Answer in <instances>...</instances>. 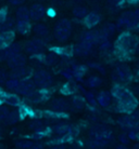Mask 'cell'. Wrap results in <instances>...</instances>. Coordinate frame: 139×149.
Masks as SVG:
<instances>
[{
  "label": "cell",
  "mask_w": 139,
  "mask_h": 149,
  "mask_svg": "<svg viewBox=\"0 0 139 149\" xmlns=\"http://www.w3.org/2000/svg\"><path fill=\"white\" fill-rule=\"evenodd\" d=\"M32 70L30 68L24 66V67L15 68L11 69L9 72V78L10 79H16V80H24V79H28L30 76H32Z\"/></svg>",
  "instance_id": "obj_16"
},
{
  "label": "cell",
  "mask_w": 139,
  "mask_h": 149,
  "mask_svg": "<svg viewBox=\"0 0 139 149\" xmlns=\"http://www.w3.org/2000/svg\"><path fill=\"white\" fill-rule=\"evenodd\" d=\"M87 67L94 68V69L98 70L99 72H101V74H105V70H104V68H103V66H102L101 64L96 63V62H91V63H89V64H88V66H87Z\"/></svg>",
  "instance_id": "obj_41"
},
{
  "label": "cell",
  "mask_w": 139,
  "mask_h": 149,
  "mask_svg": "<svg viewBox=\"0 0 139 149\" xmlns=\"http://www.w3.org/2000/svg\"><path fill=\"white\" fill-rule=\"evenodd\" d=\"M6 19H7V13H6V11L0 10V24H2L6 21Z\"/></svg>",
  "instance_id": "obj_47"
},
{
  "label": "cell",
  "mask_w": 139,
  "mask_h": 149,
  "mask_svg": "<svg viewBox=\"0 0 139 149\" xmlns=\"http://www.w3.org/2000/svg\"><path fill=\"white\" fill-rule=\"evenodd\" d=\"M78 91V86H76V83L72 81H68L61 89V92L64 95H73V94Z\"/></svg>",
  "instance_id": "obj_25"
},
{
  "label": "cell",
  "mask_w": 139,
  "mask_h": 149,
  "mask_svg": "<svg viewBox=\"0 0 139 149\" xmlns=\"http://www.w3.org/2000/svg\"><path fill=\"white\" fill-rule=\"evenodd\" d=\"M35 90H36V86H35L34 82L32 81V79H24V80L19 81V86L15 90V94L26 97Z\"/></svg>",
  "instance_id": "obj_12"
},
{
  "label": "cell",
  "mask_w": 139,
  "mask_h": 149,
  "mask_svg": "<svg viewBox=\"0 0 139 149\" xmlns=\"http://www.w3.org/2000/svg\"><path fill=\"white\" fill-rule=\"evenodd\" d=\"M0 135H1V130H0Z\"/></svg>",
  "instance_id": "obj_58"
},
{
  "label": "cell",
  "mask_w": 139,
  "mask_h": 149,
  "mask_svg": "<svg viewBox=\"0 0 139 149\" xmlns=\"http://www.w3.org/2000/svg\"><path fill=\"white\" fill-rule=\"evenodd\" d=\"M85 84L86 86L90 88V89H95V88H98L102 84V79L98 76H90L85 80Z\"/></svg>",
  "instance_id": "obj_33"
},
{
  "label": "cell",
  "mask_w": 139,
  "mask_h": 149,
  "mask_svg": "<svg viewBox=\"0 0 139 149\" xmlns=\"http://www.w3.org/2000/svg\"><path fill=\"white\" fill-rule=\"evenodd\" d=\"M8 78H9V74L6 72L4 69H0V86L1 84H6Z\"/></svg>",
  "instance_id": "obj_45"
},
{
  "label": "cell",
  "mask_w": 139,
  "mask_h": 149,
  "mask_svg": "<svg viewBox=\"0 0 139 149\" xmlns=\"http://www.w3.org/2000/svg\"><path fill=\"white\" fill-rule=\"evenodd\" d=\"M117 124L124 131L137 130L139 129V120L135 119L132 115H124L117 119Z\"/></svg>",
  "instance_id": "obj_10"
},
{
  "label": "cell",
  "mask_w": 139,
  "mask_h": 149,
  "mask_svg": "<svg viewBox=\"0 0 139 149\" xmlns=\"http://www.w3.org/2000/svg\"><path fill=\"white\" fill-rule=\"evenodd\" d=\"M46 48V42L40 38H36V39H32V40L27 41L24 45V50L25 52L30 54V55L38 56L42 54Z\"/></svg>",
  "instance_id": "obj_8"
},
{
  "label": "cell",
  "mask_w": 139,
  "mask_h": 149,
  "mask_svg": "<svg viewBox=\"0 0 139 149\" xmlns=\"http://www.w3.org/2000/svg\"><path fill=\"white\" fill-rule=\"evenodd\" d=\"M133 79V72L126 64H119L112 71V80L117 84L127 83Z\"/></svg>",
  "instance_id": "obj_6"
},
{
  "label": "cell",
  "mask_w": 139,
  "mask_h": 149,
  "mask_svg": "<svg viewBox=\"0 0 139 149\" xmlns=\"http://www.w3.org/2000/svg\"><path fill=\"white\" fill-rule=\"evenodd\" d=\"M33 31L39 38H46L49 36V28L47 27V25L42 24V23L35 24L34 26H33Z\"/></svg>",
  "instance_id": "obj_23"
},
{
  "label": "cell",
  "mask_w": 139,
  "mask_h": 149,
  "mask_svg": "<svg viewBox=\"0 0 139 149\" xmlns=\"http://www.w3.org/2000/svg\"><path fill=\"white\" fill-rule=\"evenodd\" d=\"M133 149H139V144H136V145L133 147Z\"/></svg>",
  "instance_id": "obj_53"
},
{
  "label": "cell",
  "mask_w": 139,
  "mask_h": 149,
  "mask_svg": "<svg viewBox=\"0 0 139 149\" xmlns=\"http://www.w3.org/2000/svg\"><path fill=\"white\" fill-rule=\"evenodd\" d=\"M47 10L42 3H34L30 8V17L32 21L38 22L46 16Z\"/></svg>",
  "instance_id": "obj_15"
},
{
  "label": "cell",
  "mask_w": 139,
  "mask_h": 149,
  "mask_svg": "<svg viewBox=\"0 0 139 149\" xmlns=\"http://www.w3.org/2000/svg\"><path fill=\"white\" fill-rule=\"evenodd\" d=\"M32 81L39 90H48L53 84V78L51 74L45 69H38L32 74Z\"/></svg>",
  "instance_id": "obj_5"
},
{
  "label": "cell",
  "mask_w": 139,
  "mask_h": 149,
  "mask_svg": "<svg viewBox=\"0 0 139 149\" xmlns=\"http://www.w3.org/2000/svg\"><path fill=\"white\" fill-rule=\"evenodd\" d=\"M30 149H44V145L42 143H34V145L32 146Z\"/></svg>",
  "instance_id": "obj_50"
},
{
  "label": "cell",
  "mask_w": 139,
  "mask_h": 149,
  "mask_svg": "<svg viewBox=\"0 0 139 149\" xmlns=\"http://www.w3.org/2000/svg\"><path fill=\"white\" fill-rule=\"evenodd\" d=\"M26 56L22 54V53H19L16 55L12 56L11 58H9L7 61V65L9 68L11 69H15V68H20V67H24L26 65Z\"/></svg>",
  "instance_id": "obj_17"
},
{
  "label": "cell",
  "mask_w": 139,
  "mask_h": 149,
  "mask_svg": "<svg viewBox=\"0 0 139 149\" xmlns=\"http://www.w3.org/2000/svg\"><path fill=\"white\" fill-rule=\"evenodd\" d=\"M61 74H62L65 79H68V81H71V80H73V79H74V77H73V74H72L71 68H65V69H63V70L61 71Z\"/></svg>",
  "instance_id": "obj_43"
},
{
  "label": "cell",
  "mask_w": 139,
  "mask_h": 149,
  "mask_svg": "<svg viewBox=\"0 0 139 149\" xmlns=\"http://www.w3.org/2000/svg\"><path fill=\"white\" fill-rule=\"evenodd\" d=\"M72 13H73L74 17H76V19H84L87 16V14L89 13V11L84 6H75V7L73 8V10H72Z\"/></svg>",
  "instance_id": "obj_27"
},
{
  "label": "cell",
  "mask_w": 139,
  "mask_h": 149,
  "mask_svg": "<svg viewBox=\"0 0 139 149\" xmlns=\"http://www.w3.org/2000/svg\"><path fill=\"white\" fill-rule=\"evenodd\" d=\"M34 145V142L30 139H20L15 143V148L16 149H30Z\"/></svg>",
  "instance_id": "obj_36"
},
{
  "label": "cell",
  "mask_w": 139,
  "mask_h": 149,
  "mask_svg": "<svg viewBox=\"0 0 139 149\" xmlns=\"http://www.w3.org/2000/svg\"><path fill=\"white\" fill-rule=\"evenodd\" d=\"M48 108L50 111L56 113H64L71 109V104L63 97H56L50 100L48 104Z\"/></svg>",
  "instance_id": "obj_9"
},
{
  "label": "cell",
  "mask_w": 139,
  "mask_h": 149,
  "mask_svg": "<svg viewBox=\"0 0 139 149\" xmlns=\"http://www.w3.org/2000/svg\"><path fill=\"white\" fill-rule=\"evenodd\" d=\"M0 10H1V9H0Z\"/></svg>",
  "instance_id": "obj_60"
},
{
  "label": "cell",
  "mask_w": 139,
  "mask_h": 149,
  "mask_svg": "<svg viewBox=\"0 0 139 149\" xmlns=\"http://www.w3.org/2000/svg\"><path fill=\"white\" fill-rule=\"evenodd\" d=\"M136 52L139 53V41H138V45H137V48H136Z\"/></svg>",
  "instance_id": "obj_54"
},
{
  "label": "cell",
  "mask_w": 139,
  "mask_h": 149,
  "mask_svg": "<svg viewBox=\"0 0 139 149\" xmlns=\"http://www.w3.org/2000/svg\"><path fill=\"white\" fill-rule=\"evenodd\" d=\"M117 27L115 24H112V23H108V24H105L104 26L102 27L101 29H100V31H101V34L104 36L107 39H109L111 36H112L115 31H116Z\"/></svg>",
  "instance_id": "obj_31"
},
{
  "label": "cell",
  "mask_w": 139,
  "mask_h": 149,
  "mask_svg": "<svg viewBox=\"0 0 139 149\" xmlns=\"http://www.w3.org/2000/svg\"><path fill=\"white\" fill-rule=\"evenodd\" d=\"M84 95H85V101H86L87 104H89L91 107H96L97 106V96L95 95V93L90 92V91H84L83 92Z\"/></svg>",
  "instance_id": "obj_35"
},
{
  "label": "cell",
  "mask_w": 139,
  "mask_h": 149,
  "mask_svg": "<svg viewBox=\"0 0 139 149\" xmlns=\"http://www.w3.org/2000/svg\"><path fill=\"white\" fill-rule=\"evenodd\" d=\"M20 119H21V111L20 110H12V111H10L4 123L12 125V124H15L18 121H20Z\"/></svg>",
  "instance_id": "obj_34"
},
{
  "label": "cell",
  "mask_w": 139,
  "mask_h": 149,
  "mask_svg": "<svg viewBox=\"0 0 139 149\" xmlns=\"http://www.w3.org/2000/svg\"><path fill=\"white\" fill-rule=\"evenodd\" d=\"M111 94L113 98L116 101V109L120 112H133L137 108V98L127 88L116 84L113 86Z\"/></svg>",
  "instance_id": "obj_1"
},
{
  "label": "cell",
  "mask_w": 139,
  "mask_h": 149,
  "mask_svg": "<svg viewBox=\"0 0 139 149\" xmlns=\"http://www.w3.org/2000/svg\"><path fill=\"white\" fill-rule=\"evenodd\" d=\"M112 94L109 91H101L97 95V104L103 108H108L112 104Z\"/></svg>",
  "instance_id": "obj_18"
},
{
  "label": "cell",
  "mask_w": 139,
  "mask_h": 149,
  "mask_svg": "<svg viewBox=\"0 0 139 149\" xmlns=\"http://www.w3.org/2000/svg\"><path fill=\"white\" fill-rule=\"evenodd\" d=\"M30 129L33 132H39V131H45V124L38 120H33L32 122L30 123Z\"/></svg>",
  "instance_id": "obj_37"
},
{
  "label": "cell",
  "mask_w": 139,
  "mask_h": 149,
  "mask_svg": "<svg viewBox=\"0 0 139 149\" xmlns=\"http://www.w3.org/2000/svg\"><path fill=\"white\" fill-rule=\"evenodd\" d=\"M59 62V55L56 52H50L46 54L42 58V63L47 66H54Z\"/></svg>",
  "instance_id": "obj_29"
},
{
  "label": "cell",
  "mask_w": 139,
  "mask_h": 149,
  "mask_svg": "<svg viewBox=\"0 0 139 149\" xmlns=\"http://www.w3.org/2000/svg\"><path fill=\"white\" fill-rule=\"evenodd\" d=\"M22 51V47L20 43H11L10 45H8L7 48L2 49V50H0V62H4L6 61L7 62L9 58H11L12 56L16 55V54H19L21 53Z\"/></svg>",
  "instance_id": "obj_11"
},
{
  "label": "cell",
  "mask_w": 139,
  "mask_h": 149,
  "mask_svg": "<svg viewBox=\"0 0 139 149\" xmlns=\"http://www.w3.org/2000/svg\"><path fill=\"white\" fill-rule=\"evenodd\" d=\"M134 14H135V17L137 19V21L139 22V9H136L134 11Z\"/></svg>",
  "instance_id": "obj_51"
},
{
  "label": "cell",
  "mask_w": 139,
  "mask_h": 149,
  "mask_svg": "<svg viewBox=\"0 0 139 149\" xmlns=\"http://www.w3.org/2000/svg\"><path fill=\"white\" fill-rule=\"evenodd\" d=\"M16 21H30V9L26 7H20L15 12Z\"/></svg>",
  "instance_id": "obj_26"
},
{
  "label": "cell",
  "mask_w": 139,
  "mask_h": 149,
  "mask_svg": "<svg viewBox=\"0 0 139 149\" xmlns=\"http://www.w3.org/2000/svg\"><path fill=\"white\" fill-rule=\"evenodd\" d=\"M9 2L13 6H20V4H22L23 2H25L26 0H8Z\"/></svg>",
  "instance_id": "obj_48"
},
{
  "label": "cell",
  "mask_w": 139,
  "mask_h": 149,
  "mask_svg": "<svg viewBox=\"0 0 139 149\" xmlns=\"http://www.w3.org/2000/svg\"><path fill=\"white\" fill-rule=\"evenodd\" d=\"M72 34V23L68 19H59L53 28V37L59 42H65L68 40Z\"/></svg>",
  "instance_id": "obj_3"
},
{
  "label": "cell",
  "mask_w": 139,
  "mask_h": 149,
  "mask_svg": "<svg viewBox=\"0 0 139 149\" xmlns=\"http://www.w3.org/2000/svg\"><path fill=\"white\" fill-rule=\"evenodd\" d=\"M123 0H108L107 1V4H108V8L109 9H113V8H117L122 3Z\"/></svg>",
  "instance_id": "obj_44"
},
{
  "label": "cell",
  "mask_w": 139,
  "mask_h": 149,
  "mask_svg": "<svg viewBox=\"0 0 139 149\" xmlns=\"http://www.w3.org/2000/svg\"><path fill=\"white\" fill-rule=\"evenodd\" d=\"M112 48V45H111V42L109 40H105L103 42H101L100 45H99V50L101 51V52H108L110 51V49Z\"/></svg>",
  "instance_id": "obj_40"
},
{
  "label": "cell",
  "mask_w": 139,
  "mask_h": 149,
  "mask_svg": "<svg viewBox=\"0 0 139 149\" xmlns=\"http://www.w3.org/2000/svg\"><path fill=\"white\" fill-rule=\"evenodd\" d=\"M45 135H46V131H39V132H33L32 137L35 138V139H42Z\"/></svg>",
  "instance_id": "obj_46"
},
{
  "label": "cell",
  "mask_w": 139,
  "mask_h": 149,
  "mask_svg": "<svg viewBox=\"0 0 139 149\" xmlns=\"http://www.w3.org/2000/svg\"><path fill=\"white\" fill-rule=\"evenodd\" d=\"M95 45L89 43V42H86V41H79L78 43L73 48V53L77 56H80V57H85V56L89 55L92 51Z\"/></svg>",
  "instance_id": "obj_13"
},
{
  "label": "cell",
  "mask_w": 139,
  "mask_h": 149,
  "mask_svg": "<svg viewBox=\"0 0 139 149\" xmlns=\"http://www.w3.org/2000/svg\"><path fill=\"white\" fill-rule=\"evenodd\" d=\"M15 22L14 19L11 17H7L2 24H0V33H7V31H12L13 28H15Z\"/></svg>",
  "instance_id": "obj_32"
},
{
  "label": "cell",
  "mask_w": 139,
  "mask_h": 149,
  "mask_svg": "<svg viewBox=\"0 0 139 149\" xmlns=\"http://www.w3.org/2000/svg\"><path fill=\"white\" fill-rule=\"evenodd\" d=\"M101 21V15L97 13V12H89L87 16L84 19V23L87 27L92 28V27L97 26L98 24Z\"/></svg>",
  "instance_id": "obj_20"
},
{
  "label": "cell",
  "mask_w": 139,
  "mask_h": 149,
  "mask_svg": "<svg viewBox=\"0 0 139 149\" xmlns=\"http://www.w3.org/2000/svg\"><path fill=\"white\" fill-rule=\"evenodd\" d=\"M139 38L132 33H123L119 36L115 42V49L117 52L122 54H131L135 52L137 45H138Z\"/></svg>",
  "instance_id": "obj_2"
},
{
  "label": "cell",
  "mask_w": 139,
  "mask_h": 149,
  "mask_svg": "<svg viewBox=\"0 0 139 149\" xmlns=\"http://www.w3.org/2000/svg\"><path fill=\"white\" fill-rule=\"evenodd\" d=\"M87 66L86 65H82V64H73L71 66V70L73 74L74 79H76L77 81H82L84 78V76L87 72Z\"/></svg>",
  "instance_id": "obj_19"
},
{
  "label": "cell",
  "mask_w": 139,
  "mask_h": 149,
  "mask_svg": "<svg viewBox=\"0 0 139 149\" xmlns=\"http://www.w3.org/2000/svg\"><path fill=\"white\" fill-rule=\"evenodd\" d=\"M14 34L13 31H7V33H0V50L7 48L8 45L13 43Z\"/></svg>",
  "instance_id": "obj_21"
},
{
  "label": "cell",
  "mask_w": 139,
  "mask_h": 149,
  "mask_svg": "<svg viewBox=\"0 0 139 149\" xmlns=\"http://www.w3.org/2000/svg\"><path fill=\"white\" fill-rule=\"evenodd\" d=\"M71 107L74 110L76 111H80V110H83L85 108V106H86V101H85V98L83 96H80V95H74V96L72 97L71 100Z\"/></svg>",
  "instance_id": "obj_22"
},
{
  "label": "cell",
  "mask_w": 139,
  "mask_h": 149,
  "mask_svg": "<svg viewBox=\"0 0 139 149\" xmlns=\"http://www.w3.org/2000/svg\"><path fill=\"white\" fill-rule=\"evenodd\" d=\"M138 21L135 17L134 11L124 12L121 15L116 23L117 28H125V29H135L138 25Z\"/></svg>",
  "instance_id": "obj_7"
},
{
  "label": "cell",
  "mask_w": 139,
  "mask_h": 149,
  "mask_svg": "<svg viewBox=\"0 0 139 149\" xmlns=\"http://www.w3.org/2000/svg\"><path fill=\"white\" fill-rule=\"evenodd\" d=\"M136 29H137V31L139 33V23H138V25H137V27H136Z\"/></svg>",
  "instance_id": "obj_55"
},
{
  "label": "cell",
  "mask_w": 139,
  "mask_h": 149,
  "mask_svg": "<svg viewBox=\"0 0 139 149\" xmlns=\"http://www.w3.org/2000/svg\"><path fill=\"white\" fill-rule=\"evenodd\" d=\"M110 143L104 142V141H100V139H92V138H89L87 141V146L89 149H102L107 147Z\"/></svg>",
  "instance_id": "obj_30"
},
{
  "label": "cell",
  "mask_w": 139,
  "mask_h": 149,
  "mask_svg": "<svg viewBox=\"0 0 139 149\" xmlns=\"http://www.w3.org/2000/svg\"><path fill=\"white\" fill-rule=\"evenodd\" d=\"M68 149H75V148H68Z\"/></svg>",
  "instance_id": "obj_59"
},
{
  "label": "cell",
  "mask_w": 139,
  "mask_h": 149,
  "mask_svg": "<svg viewBox=\"0 0 139 149\" xmlns=\"http://www.w3.org/2000/svg\"><path fill=\"white\" fill-rule=\"evenodd\" d=\"M4 102L6 105L9 106H19L21 105V98L18 96V94H4Z\"/></svg>",
  "instance_id": "obj_24"
},
{
  "label": "cell",
  "mask_w": 139,
  "mask_h": 149,
  "mask_svg": "<svg viewBox=\"0 0 139 149\" xmlns=\"http://www.w3.org/2000/svg\"><path fill=\"white\" fill-rule=\"evenodd\" d=\"M119 141H120L121 145H128V143L131 142V139H129V137H128V135L126 132H124V133H122V134L119 135Z\"/></svg>",
  "instance_id": "obj_42"
},
{
  "label": "cell",
  "mask_w": 139,
  "mask_h": 149,
  "mask_svg": "<svg viewBox=\"0 0 139 149\" xmlns=\"http://www.w3.org/2000/svg\"><path fill=\"white\" fill-rule=\"evenodd\" d=\"M50 149H66V146L64 144H54L53 146H51Z\"/></svg>",
  "instance_id": "obj_49"
},
{
  "label": "cell",
  "mask_w": 139,
  "mask_h": 149,
  "mask_svg": "<svg viewBox=\"0 0 139 149\" xmlns=\"http://www.w3.org/2000/svg\"><path fill=\"white\" fill-rule=\"evenodd\" d=\"M10 109L6 104H0V122H4L10 113Z\"/></svg>",
  "instance_id": "obj_38"
},
{
  "label": "cell",
  "mask_w": 139,
  "mask_h": 149,
  "mask_svg": "<svg viewBox=\"0 0 139 149\" xmlns=\"http://www.w3.org/2000/svg\"><path fill=\"white\" fill-rule=\"evenodd\" d=\"M138 68H139V60H138Z\"/></svg>",
  "instance_id": "obj_57"
},
{
  "label": "cell",
  "mask_w": 139,
  "mask_h": 149,
  "mask_svg": "<svg viewBox=\"0 0 139 149\" xmlns=\"http://www.w3.org/2000/svg\"><path fill=\"white\" fill-rule=\"evenodd\" d=\"M73 2H78V1H80V0H72Z\"/></svg>",
  "instance_id": "obj_56"
},
{
  "label": "cell",
  "mask_w": 139,
  "mask_h": 149,
  "mask_svg": "<svg viewBox=\"0 0 139 149\" xmlns=\"http://www.w3.org/2000/svg\"><path fill=\"white\" fill-rule=\"evenodd\" d=\"M32 26H30V21H16L15 24V29L18 30V33L22 35H26L30 30Z\"/></svg>",
  "instance_id": "obj_28"
},
{
  "label": "cell",
  "mask_w": 139,
  "mask_h": 149,
  "mask_svg": "<svg viewBox=\"0 0 139 149\" xmlns=\"http://www.w3.org/2000/svg\"><path fill=\"white\" fill-rule=\"evenodd\" d=\"M88 136L92 139H100V141L111 143L113 139V131L105 124L96 123L89 129Z\"/></svg>",
  "instance_id": "obj_4"
},
{
  "label": "cell",
  "mask_w": 139,
  "mask_h": 149,
  "mask_svg": "<svg viewBox=\"0 0 139 149\" xmlns=\"http://www.w3.org/2000/svg\"><path fill=\"white\" fill-rule=\"evenodd\" d=\"M114 149H128L125 145H117Z\"/></svg>",
  "instance_id": "obj_52"
},
{
  "label": "cell",
  "mask_w": 139,
  "mask_h": 149,
  "mask_svg": "<svg viewBox=\"0 0 139 149\" xmlns=\"http://www.w3.org/2000/svg\"><path fill=\"white\" fill-rule=\"evenodd\" d=\"M25 98L32 104H39V103L46 102L48 100L49 93L47 92V90H35Z\"/></svg>",
  "instance_id": "obj_14"
},
{
  "label": "cell",
  "mask_w": 139,
  "mask_h": 149,
  "mask_svg": "<svg viewBox=\"0 0 139 149\" xmlns=\"http://www.w3.org/2000/svg\"><path fill=\"white\" fill-rule=\"evenodd\" d=\"M19 81L20 80H16V79H8L7 82H6V88H7L9 91H11V92H14L15 93V90L19 86Z\"/></svg>",
  "instance_id": "obj_39"
}]
</instances>
